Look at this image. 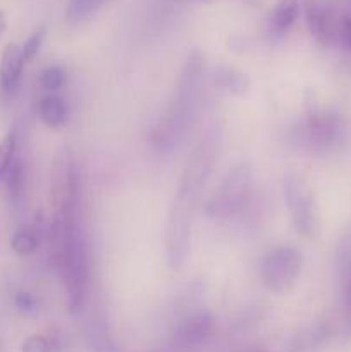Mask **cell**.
Instances as JSON below:
<instances>
[{"label":"cell","mask_w":351,"mask_h":352,"mask_svg":"<svg viewBox=\"0 0 351 352\" xmlns=\"http://www.w3.org/2000/svg\"><path fill=\"white\" fill-rule=\"evenodd\" d=\"M203 72H205V58L198 50H193L182 65L178 88L172 96L169 110L150 131V143L157 151L162 153L172 151L184 136L198 103Z\"/></svg>","instance_id":"obj_1"},{"label":"cell","mask_w":351,"mask_h":352,"mask_svg":"<svg viewBox=\"0 0 351 352\" xmlns=\"http://www.w3.org/2000/svg\"><path fill=\"white\" fill-rule=\"evenodd\" d=\"M253 188V168L248 162H240L227 170L220 184L205 203L210 219H233L246 206Z\"/></svg>","instance_id":"obj_2"},{"label":"cell","mask_w":351,"mask_h":352,"mask_svg":"<svg viewBox=\"0 0 351 352\" xmlns=\"http://www.w3.org/2000/svg\"><path fill=\"white\" fill-rule=\"evenodd\" d=\"M344 124L336 112L313 109L291 129V143L310 151H329L341 143Z\"/></svg>","instance_id":"obj_3"},{"label":"cell","mask_w":351,"mask_h":352,"mask_svg":"<svg viewBox=\"0 0 351 352\" xmlns=\"http://www.w3.org/2000/svg\"><path fill=\"white\" fill-rule=\"evenodd\" d=\"M282 195L291 215V222L303 237H315L320 230L319 210L315 192L305 177L296 172H288L282 179Z\"/></svg>","instance_id":"obj_4"},{"label":"cell","mask_w":351,"mask_h":352,"mask_svg":"<svg viewBox=\"0 0 351 352\" xmlns=\"http://www.w3.org/2000/svg\"><path fill=\"white\" fill-rule=\"evenodd\" d=\"M303 270V256L298 248L281 244L267 251L260 263V277L265 287L274 294H288L292 291Z\"/></svg>","instance_id":"obj_5"},{"label":"cell","mask_w":351,"mask_h":352,"mask_svg":"<svg viewBox=\"0 0 351 352\" xmlns=\"http://www.w3.org/2000/svg\"><path fill=\"white\" fill-rule=\"evenodd\" d=\"M305 21L310 34L317 43L334 47L339 43L341 16L327 0H305Z\"/></svg>","instance_id":"obj_6"},{"label":"cell","mask_w":351,"mask_h":352,"mask_svg":"<svg viewBox=\"0 0 351 352\" xmlns=\"http://www.w3.org/2000/svg\"><path fill=\"white\" fill-rule=\"evenodd\" d=\"M215 332V316L206 309H195L179 320L174 329V340L182 349H196L212 340Z\"/></svg>","instance_id":"obj_7"},{"label":"cell","mask_w":351,"mask_h":352,"mask_svg":"<svg viewBox=\"0 0 351 352\" xmlns=\"http://www.w3.org/2000/svg\"><path fill=\"white\" fill-rule=\"evenodd\" d=\"M23 50L17 43H7L0 55V89L6 96L16 95L24 74Z\"/></svg>","instance_id":"obj_8"},{"label":"cell","mask_w":351,"mask_h":352,"mask_svg":"<svg viewBox=\"0 0 351 352\" xmlns=\"http://www.w3.org/2000/svg\"><path fill=\"white\" fill-rule=\"evenodd\" d=\"M339 289H341V330L351 337V239L339 248Z\"/></svg>","instance_id":"obj_9"},{"label":"cell","mask_w":351,"mask_h":352,"mask_svg":"<svg viewBox=\"0 0 351 352\" xmlns=\"http://www.w3.org/2000/svg\"><path fill=\"white\" fill-rule=\"evenodd\" d=\"M209 79L213 86L236 96H244L250 91V76L233 65H217L210 71Z\"/></svg>","instance_id":"obj_10"},{"label":"cell","mask_w":351,"mask_h":352,"mask_svg":"<svg viewBox=\"0 0 351 352\" xmlns=\"http://www.w3.org/2000/svg\"><path fill=\"white\" fill-rule=\"evenodd\" d=\"M38 117L43 122V126L50 129H58L65 126L69 119L67 102L61 95H45L38 102Z\"/></svg>","instance_id":"obj_11"},{"label":"cell","mask_w":351,"mask_h":352,"mask_svg":"<svg viewBox=\"0 0 351 352\" xmlns=\"http://www.w3.org/2000/svg\"><path fill=\"white\" fill-rule=\"evenodd\" d=\"M301 12L299 0H277L270 14V28L275 34L282 36L288 33L298 21Z\"/></svg>","instance_id":"obj_12"},{"label":"cell","mask_w":351,"mask_h":352,"mask_svg":"<svg viewBox=\"0 0 351 352\" xmlns=\"http://www.w3.org/2000/svg\"><path fill=\"white\" fill-rule=\"evenodd\" d=\"M3 182H6V192L9 201H12L14 205L23 201L24 192H26V164L23 158L16 157Z\"/></svg>","instance_id":"obj_13"},{"label":"cell","mask_w":351,"mask_h":352,"mask_svg":"<svg viewBox=\"0 0 351 352\" xmlns=\"http://www.w3.org/2000/svg\"><path fill=\"white\" fill-rule=\"evenodd\" d=\"M41 244V229L38 226H28L16 230L10 239V248L21 258L31 256Z\"/></svg>","instance_id":"obj_14"},{"label":"cell","mask_w":351,"mask_h":352,"mask_svg":"<svg viewBox=\"0 0 351 352\" xmlns=\"http://www.w3.org/2000/svg\"><path fill=\"white\" fill-rule=\"evenodd\" d=\"M107 0H69L65 9V19L72 26L86 23L103 7Z\"/></svg>","instance_id":"obj_15"},{"label":"cell","mask_w":351,"mask_h":352,"mask_svg":"<svg viewBox=\"0 0 351 352\" xmlns=\"http://www.w3.org/2000/svg\"><path fill=\"white\" fill-rule=\"evenodd\" d=\"M65 81H67V71H65L64 65L61 64L47 65V67L40 72V76H38L40 86L45 91L50 93V95L57 93L58 89L65 85Z\"/></svg>","instance_id":"obj_16"},{"label":"cell","mask_w":351,"mask_h":352,"mask_svg":"<svg viewBox=\"0 0 351 352\" xmlns=\"http://www.w3.org/2000/svg\"><path fill=\"white\" fill-rule=\"evenodd\" d=\"M17 151V134L16 131H10L0 140V182H3L10 165L16 160Z\"/></svg>","instance_id":"obj_17"},{"label":"cell","mask_w":351,"mask_h":352,"mask_svg":"<svg viewBox=\"0 0 351 352\" xmlns=\"http://www.w3.org/2000/svg\"><path fill=\"white\" fill-rule=\"evenodd\" d=\"M45 38H47V26H43V24L38 28H34L33 33L26 38L24 45L21 47V50H23L24 62H26V64L33 62L34 58H36V55L40 54L41 47H43Z\"/></svg>","instance_id":"obj_18"},{"label":"cell","mask_w":351,"mask_h":352,"mask_svg":"<svg viewBox=\"0 0 351 352\" xmlns=\"http://www.w3.org/2000/svg\"><path fill=\"white\" fill-rule=\"evenodd\" d=\"M14 306L23 315L33 316L40 311V299L30 291H17L14 294Z\"/></svg>","instance_id":"obj_19"},{"label":"cell","mask_w":351,"mask_h":352,"mask_svg":"<svg viewBox=\"0 0 351 352\" xmlns=\"http://www.w3.org/2000/svg\"><path fill=\"white\" fill-rule=\"evenodd\" d=\"M21 352H54V342L48 337L33 333V336L24 339Z\"/></svg>","instance_id":"obj_20"},{"label":"cell","mask_w":351,"mask_h":352,"mask_svg":"<svg viewBox=\"0 0 351 352\" xmlns=\"http://www.w3.org/2000/svg\"><path fill=\"white\" fill-rule=\"evenodd\" d=\"M339 45L351 54V12H346L341 16Z\"/></svg>","instance_id":"obj_21"},{"label":"cell","mask_w":351,"mask_h":352,"mask_svg":"<svg viewBox=\"0 0 351 352\" xmlns=\"http://www.w3.org/2000/svg\"><path fill=\"white\" fill-rule=\"evenodd\" d=\"M6 30H7V17H6V12L0 10V36L6 33Z\"/></svg>","instance_id":"obj_22"},{"label":"cell","mask_w":351,"mask_h":352,"mask_svg":"<svg viewBox=\"0 0 351 352\" xmlns=\"http://www.w3.org/2000/svg\"><path fill=\"white\" fill-rule=\"evenodd\" d=\"M172 2H179V3H198V2H213V0H172Z\"/></svg>","instance_id":"obj_23"}]
</instances>
